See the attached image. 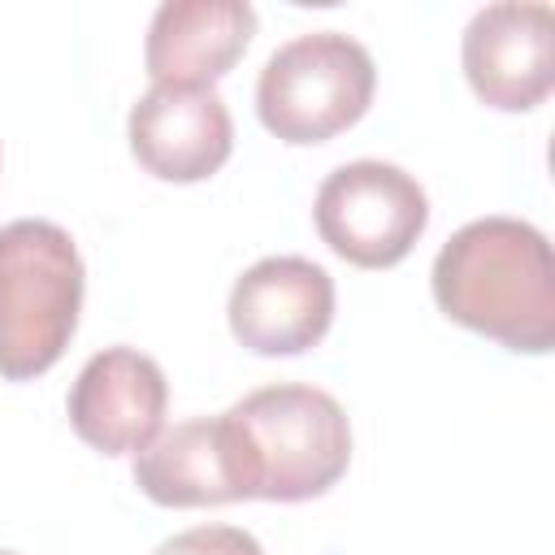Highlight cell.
<instances>
[{
	"instance_id": "1",
	"label": "cell",
	"mask_w": 555,
	"mask_h": 555,
	"mask_svg": "<svg viewBox=\"0 0 555 555\" xmlns=\"http://www.w3.org/2000/svg\"><path fill=\"white\" fill-rule=\"evenodd\" d=\"M429 286L442 317L507 351L546 356L555 347L551 243L520 217H477L460 225L438 247Z\"/></svg>"
},
{
	"instance_id": "2",
	"label": "cell",
	"mask_w": 555,
	"mask_h": 555,
	"mask_svg": "<svg viewBox=\"0 0 555 555\" xmlns=\"http://www.w3.org/2000/svg\"><path fill=\"white\" fill-rule=\"evenodd\" d=\"M217 421L238 499H321L351 464V421L321 386L273 382L243 395Z\"/></svg>"
},
{
	"instance_id": "3",
	"label": "cell",
	"mask_w": 555,
	"mask_h": 555,
	"mask_svg": "<svg viewBox=\"0 0 555 555\" xmlns=\"http://www.w3.org/2000/svg\"><path fill=\"white\" fill-rule=\"evenodd\" d=\"M87 269L56 221L22 217L0 225V377L30 382L48 373L82 312Z\"/></svg>"
},
{
	"instance_id": "4",
	"label": "cell",
	"mask_w": 555,
	"mask_h": 555,
	"mask_svg": "<svg viewBox=\"0 0 555 555\" xmlns=\"http://www.w3.org/2000/svg\"><path fill=\"white\" fill-rule=\"evenodd\" d=\"M377 91V65L369 48L343 30H312L282 43L256 78L260 126L291 143L312 147L351 130Z\"/></svg>"
},
{
	"instance_id": "5",
	"label": "cell",
	"mask_w": 555,
	"mask_h": 555,
	"mask_svg": "<svg viewBox=\"0 0 555 555\" xmlns=\"http://www.w3.org/2000/svg\"><path fill=\"white\" fill-rule=\"evenodd\" d=\"M321 243L356 269H395L429 225L425 186L390 160H347L317 186Z\"/></svg>"
},
{
	"instance_id": "6",
	"label": "cell",
	"mask_w": 555,
	"mask_h": 555,
	"mask_svg": "<svg viewBox=\"0 0 555 555\" xmlns=\"http://www.w3.org/2000/svg\"><path fill=\"white\" fill-rule=\"evenodd\" d=\"M473 95L499 113H529L555 87V13L542 0H503L473 13L460 39Z\"/></svg>"
},
{
	"instance_id": "7",
	"label": "cell",
	"mask_w": 555,
	"mask_h": 555,
	"mask_svg": "<svg viewBox=\"0 0 555 555\" xmlns=\"http://www.w3.org/2000/svg\"><path fill=\"white\" fill-rule=\"evenodd\" d=\"M230 334L256 356H304L334 325V278L308 256H264L230 291Z\"/></svg>"
},
{
	"instance_id": "8",
	"label": "cell",
	"mask_w": 555,
	"mask_h": 555,
	"mask_svg": "<svg viewBox=\"0 0 555 555\" xmlns=\"http://www.w3.org/2000/svg\"><path fill=\"white\" fill-rule=\"evenodd\" d=\"M165 369L134 347L95 351L65 399L74 434L100 455H139L165 429Z\"/></svg>"
},
{
	"instance_id": "9",
	"label": "cell",
	"mask_w": 555,
	"mask_h": 555,
	"mask_svg": "<svg viewBox=\"0 0 555 555\" xmlns=\"http://www.w3.org/2000/svg\"><path fill=\"white\" fill-rule=\"evenodd\" d=\"M130 156L160 182H204L234 152V121L212 87H152L126 117Z\"/></svg>"
},
{
	"instance_id": "10",
	"label": "cell",
	"mask_w": 555,
	"mask_h": 555,
	"mask_svg": "<svg viewBox=\"0 0 555 555\" xmlns=\"http://www.w3.org/2000/svg\"><path fill=\"white\" fill-rule=\"evenodd\" d=\"M256 35L247 0H169L152 13L143 69L152 87H212L225 78Z\"/></svg>"
},
{
	"instance_id": "11",
	"label": "cell",
	"mask_w": 555,
	"mask_h": 555,
	"mask_svg": "<svg viewBox=\"0 0 555 555\" xmlns=\"http://www.w3.org/2000/svg\"><path fill=\"white\" fill-rule=\"evenodd\" d=\"M134 486L160 507H217L238 503L225 468L221 421L195 416L173 429H160L134 455Z\"/></svg>"
},
{
	"instance_id": "12",
	"label": "cell",
	"mask_w": 555,
	"mask_h": 555,
	"mask_svg": "<svg viewBox=\"0 0 555 555\" xmlns=\"http://www.w3.org/2000/svg\"><path fill=\"white\" fill-rule=\"evenodd\" d=\"M152 555H264V546L238 525H195L165 538Z\"/></svg>"
},
{
	"instance_id": "13",
	"label": "cell",
	"mask_w": 555,
	"mask_h": 555,
	"mask_svg": "<svg viewBox=\"0 0 555 555\" xmlns=\"http://www.w3.org/2000/svg\"><path fill=\"white\" fill-rule=\"evenodd\" d=\"M0 555H17V551H0Z\"/></svg>"
}]
</instances>
